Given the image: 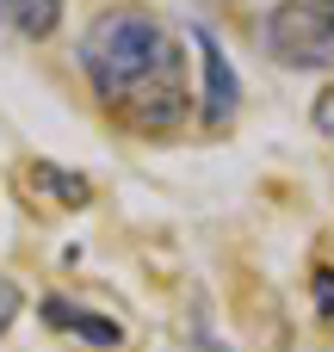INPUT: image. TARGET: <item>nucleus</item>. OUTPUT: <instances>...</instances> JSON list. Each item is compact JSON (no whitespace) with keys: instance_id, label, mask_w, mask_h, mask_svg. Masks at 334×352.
Segmentation results:
<instances>
[{"instance_id":"5","label":"nucleus","mask_w":334,"mask_h":352,"mask_svg":"<svg viewBox=\"0 0 334 352\" xmlns=\"http://www.w3.org/2000/svg\"><path fill=\"white\" fill-rule=\"evenodd\" d=\"M31 192H37V198H56V204H68V210H81V204L93 198V186H87L81 173H62V167H50V161L31 167Z\"/></svg>"},{"instance_id":"9","label":"nucleus","mask_w":334,"mask_h":352,"mask_svg":"<svg viewBox=\"0 0 334 352\" xmlns=\"http://www.w3.org/2000/svg\"><path fill=\"white\" fill-rule=\"evenodd\" d=\"M316 124L334 136V93H322V99H316Z\"/></svg>"},{"instance_id":"2","label":"nucleus","mask_w":334,"mask_h":352,"mask_svg":"<svg viewBox=\"0 0 334 352\" xmlns=\"http://www.w3.org/2000/svg\"><path fill=\"white\" fill-rule=\"evenodd\" d=\"M260 43L285 68H328L334 62V0H285L267 12Z\"/></svg>"},{"instance_id":"8","label":"nucleus","mask_w":334,"mask_h":352,"mask_svg":"<svg viewBox=\"0 0 334 352\" xmlns=\"http://www.w3.org/2000/svg\"><path fill=\"white\" fill-rule=\"evenodd\" d=\"M12 316H19V291H12V285L0 278V334L12 328Z\"/></svg>"},{"instance_id":"1","label":"nucleus","mask_w":334,"mask_h":352,"mask_svg":"<svg viewBox=\"0 0 334 352\" xmlns=\"http://www.w3.org/2000/svg\"><path fill=\"white\" fill-rule=\"evenodd\" d=\"M81 68H87L99 105H112L124 124H136L149 136L174 130L192 105L186 50L143 6H105L81 37Z\"/></svg>"},{"instance_id":"3","label":"nucleus","mask_w":334,"mask_h":352,"mask_svg":"<svg viewBox=\"0 0 334 352\" xmlns=\"http://www.w3.org/2000/svg\"><path fill=\"white\" fill-rule=\"evenodd\" d=\"M198 50H205V124L223 130L236 118V68H229V56L217 50L211 31H198Z\"/></svg>"},{"instance_id":"4","label":"nucleus","mask_w":334,"mask_h":352,"mask_svg":"<svg viewBox=\"0 0 334 352\" xmlns=\"http://www.w3.org/2000/svg\"><path fill=\"white\" fill-rule=\"evenodd\" d=\"M43 322H50V328H62V334H81V340H93V346H118V340H124V328H118V322H105V316H87V309H74L68 297H43Z\"/></svg>"},{"instance_id":"6","label":"nucleus","mask_w":334,"mask_h":352,"mask_svg":"<svg viewBox=\"0 0 334 352\" xmlns=\"http://www.w3.org/2000/svg\"><path fill=\"white\" fill-rule=\"evenodd\" d=\"M0 19L19 37H50L56 19H62V0H0Z\"/></svg>"},{"instance_id":"7","label":"nucleus","mask_w":334,"mask_h":352,"mask_svg":"<svg viewBox=\"0 0 334 352\" xmlns=\"http://www.w3.org/2000/svg\"><path fill=\"white\" fill-rule=\"evenodd\" d=\"M310 285H316V303H322V316L334 322V266H316V278H310Z\"/></svg>"}]
</instances>
